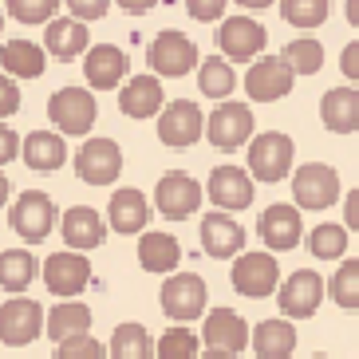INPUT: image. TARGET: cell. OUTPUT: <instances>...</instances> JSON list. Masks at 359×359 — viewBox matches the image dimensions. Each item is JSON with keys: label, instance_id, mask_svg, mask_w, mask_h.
<instances>
[{"label": "cell", "instance_id": "obj_2", "mask_svg": "<svg viewBox=\"0 0 359 359\" xmlns=\"http://www.w3.org/2000/svg\"><path fill=\"white\" fill-rule=\"evenodd\" d=\"M292 158H296V142L280 130H261V135L249 142V174L264 186L280 182L292 170Z\"/></svg>", "mask_w": 359, "mask_h": 359}, {"label": "cell", "instance_id": "obj_31", "mask_svg": "<svg viewBox=\"0 0 359 359\" xmlns=\"http://www.w3.org/2000/svg\"><path fill=\"white\" fill-rule=\"evenodd\" d=\"M48 336L60 344V339H72V336H83L91 332V308L83 300H60V304L48 312V327H43Z\"/></svg>", "mask_w": 359, "mask_h": 359}, {"label": "cell", "instance_id": "obj_35", "mask_svg": "<svg viewBox=\"0 0 359 359\" xmlns=\"http://www.w3.org/2000/svg\"><path fill=\"white\" fill-rule=\"evenodd\" d=\"M327 296H332L339 308H348V312L359 308V257H348V261L332 273V280H327Z\"/></svg>", "mask_w": 359, "mask_h": 359}, {"label": "cell", "instance_id": "obj_24", "mask_svg": "<svg viewBox=\"0 0 359 359\" xmlns=\"http://www.w3.org/2000/svg\"><path fill=\"white\" fill-rule=\"evenodd\" d=\"M162 107H166V95H162L158 75H135L118 87V111L127 118H158Z\"/></svg>", "mask_w": 359, "mask_h": 359}, {"label": "cell", "instance_id": "obj_28", "mask_svg": "<svg viewBox=\"0 0 359 359\" xmlns=\"http://www.w3.org/2000/svg\"><path fill=\"white\" fill-rule=\"evenodd\" d=\"M138 264H142L147 273L170 276L182 264L178 237H170V233H142V237H138Z\"/></svg>", "mask_w": 359, "mask_h": 359}, {"label": "cell", "instance_id": "obj_46", "mask_svg": "<svg viewBox=\"0 0 359 359\" xmlns=\"http://www.w3.org/2000/svg\"><path fill=\"white\" fill-rule=\"evenodd\" d=\"M16 154H24V150H20V138L12 135L8 123H4V130H0V166H8Z\"/></svg>", "mask_w": 359, "mask_h": 359}, {"label": "cell", "instance_id": "obj_48", "mask_svg": "<svg viewBox=\"0 0 359 359\" xmlns=\"http://www.w3.org/2000/svg\"><path fill=\"white\" fill-rule=\"evenodd\" d=\"M115 4H118L123 12H135V16H142V12H150L158 0H115Z\"/></svg>", "mask_w": 359, "mask_h": 359}, {"label": "cell", "instance_id": "obj_11", "mask_svg": "<svg viewBox=\"0 0 359 359\" xmlns=\"http://www.w3.org/2000/svg\"><path fill=\"white\" fill-rule=\"evenodd\" d=\"M292 201L300 210H327L339 201V174L324 162H304L292 174Z\"/></svg>", "mask_w": 359, "mask_h": 359}, {"label": "cell", "instance_id": "obj_14", "mask_svg": "<svg viewBox=\"0 0 359 359\" xmlns=\"http://www.w3.org/2000/svg\"><path fill=\"white\" fill-rule=\"evenodd\" d=\"M198 205H201V186L190 174L170 170V174L158 178V186H154V210H158L166 222H186V217L198 213Z\"/></svg>", "mask_w": 359, "mask_h": 359}, {"label": "cell", "instance_id": "obj_15", "mask_svg": "<svg viewBox=\"0 0 359 359\" xmlns=\"http://www.w3.org/2000/svg\"><path fill=\"white\" fill-rule=\"evenodd\" d=\"M205 123H210V118L201 115V107L194 103V99H174V103L162 107V115H158V138L174 150L194 147V142L205 135Z\"/></svg>", "mask_w": 359, "mask_h": 359}, {"label": "cell", "instance_id": "obj_22", "mask_svg": "<svg viewBox=\"0 0 359 359\" xmlns=\"http://www.w3.org/2000/svg\"><path fill=\"white\" fill-rule=\"evenodd\" d=\"M83 79L91 91H115L127 79V52L115 43H95L83 55Z\"/></svg>", "mask_w": 359, "mask_h": 359}, {"label": "cell", "instance_id": "obj_34", "mask_svg": "<svg viewBox=\"0 0 359 359\" xmlns=\"http://www.w3.org/2000/svg\"><path fill=\"white\" fill-rule=\"evenodd\" d=\"M32 280H36V257L28 249H4V257H0V285H4V296H20Z\"/></svg>", "mask_w": 359, "mask_h": 359}, {"label": "cell", "instance_id": "obj_21", "mask_svg": "<svg viewBox=\"0 0 359 359\" xmlns=\"http://www.w3.org/2000/svg\"><path fill=\"white\" fill-rule=\"evenodd\" d=\"M43 48L52 60L60 64H72L75 55L91 52V32H87V20L79 16H55L48 28H43Z\"/></svg>", "mask_w": 359, "mask_h": 359}, {"label": "cell", "instance_id": "obj_43", "mask_svg": "<svg viewBox=\"0 0 359 359\" xmlns=\"http://www.w3.org/2000/svg\"><path fill=\"white\" fill-rule=\"evenodd\" d=\"M67 12L79 16V20H103L107 8H111V0H64Z\"/></svg>", "mask_w": 359, "mask_h": 359}, {"label": "cell", "instance_id": "obj_36", "mask_svg": "<svg viewBox=\"0 0 359 359\" xmlns=\"http://www.w3.org/2000/svg\"><path fill=\"white\" fill-rule=\"evenodd\" d=\"M308 253L316 261H339L348 253V225H316L308 233Z\"/></svg>", "mask_w": 359, "mask_h": 359}, {"label": "cell", "instance_id": "obj_12", "mask_svg": "<svg viewBox=\"0 0 359 359\" xmlns=\"http://www.w3.org/2000/svg\"><path fill=\"white\" fill-rule=\"evenodd\" d=\"M43 285L52 296H64V300H75L91 285V261L87 253H75V249H60L43 261Z\"/></svg>", "mask_w": 359, "mask_h": 359}, {"label": "cell", "instance_id": "obj_38", "mask_svg": "<svg viewBox=\"0 0 359 359\" xmlns=\"http://www.w3.org/2000/svg\"><path fill=\"white\" fill-rule=\"evenodd\" d=\"M198 332H190L186 324L166 327L158 336V359H198Z\"/></svg>", "mask_w": 359, "mask_h": 359}, {"label": "cell", "instance_id": "obj_39", "mask_svg": "<svg viewBox=\"0 0 359 359\" xmlns=\"http://www.w3.org/2000/svg\"><path fill=\"white\" fill-rule=\"evenodd\" d=\"M60 4L64 0H4V8H8V16L12 20H20V24H48L55 20V12H60Z\"/></svg>", "mask_w": 359, "mask_h": 359}, {"label": "cell", "instance_id": "obj_16", "mask_svg": "<svg viewBox=\"0 0 359 359\" xmlns=\"http://www.w3.org/2000/svg\"><path fill=\"white\" fill-rule=\"evenodd\" d=\"M320 300H324V276L312 273V269H296V273L285 276L280 288H276V304H280V312H285L288 320L316 316Z\"/></svg>", "mask_w": 359, "mask_h": 359}, {"label": "cell", "instance_id": "obj_26", "mask_svg": "<svg viewBox=\"0 0 359 359\" xmlns=\"http://www.w3.org/2000/svg\"><path fill=\"white\" fill-rule=\"evenodd\" d=\"M107 222L115 233H142L150 222V201L135 190V186H123V190L111 194V205H107Z\"/></svg>", "mask_w": 359, "mask_h": 359}, {"label": "cell", "instance_id": "obj_4", "mask_svg": "<svg viewBox=\"0 0 359 359\" xmlns=\"http://www.w3.org/2000/svg\"><path fill=\"white\" fill-rule=\"evenodd\" d=\"M205 300H210V288L198 273H170L166 285L158 292V304L174 324H190L205 312Z\"/></svg>", "mask_w": 359, "mask_h": 359}, {"label": "cell", "instance_id": "obj_9", "mask_svg": "<svg viewBox=\"0 0 359 359\" xmlns=\"http://www.w3.org/2000/svg\"><path fill=\"white\" fill-rule=\"evenodd\" d=\"M264 43H269V32H264V24L253 20V16H225L217 24V48H222V55L233 60V64H253Z\"/></svg>", "mask_w": 359, "mask_h": 359}, {"label": "cell", "instance_id": "obj_19", "mask_svg": "<svg viewBox=\"0 0 359 359\" xmlns=\"http://www.w3.org/2000/svg\"><path fill=\"white\" fill-rule=\"evenodd\" d=\"M253 182L257 178L241 166H217L210 174L205 194H210V201L217 205V210L237 213V210H249V205H253Z\"/></svg>", "mask_w": 359, "mask_h": 359}, {"label": "cell", "instance_id": "obj_33", "mask_svg": "<svg viewBox=\"0 0 359 359\" xmlns=\"http://www.w3.org/2000/svg\"><path fill=\"white\" fill-rule=\"evenodd\" d=\"M237 72H233V60H225V55H210V60H201L198 67V87H201V95H210V99H229L233 91H237Z\"/></svg>", "mask_w": 359, "mask_h": 359}, {"label": "cell", "instance_id": "obj_17", "mask_svg": "<svg viewBox=\"0 0 359 359\" xmlns=\"http://www.w3.org/2000/svg\"><path fill=\"white\" fill-rule=\"evenodd\" d=\"M201 344L237 355V351L253 348V327L245 324L241 312H233V308H213V312H205V324H201Z\"/></svg>", "mask_w": 359, "mask_h": 359}, {"label": "cell", "instance_id": "obj_10", "mask_svg": "<svg viewBox=\"0 0 359 359\" xmlns=\"http://www.w3.org/2000/svg\"><path fill=\"white\" fill-rule=\"evenodd\" d=\"M40 327H48V312L28 296H8L0 304V339L4 348H24L40 336Z\"/></svg>", "mask_w": 359, "mask_h": 359}, {"label": "cell", "instance_id": "obj_27", "mask_svg": "<svg viewBox=\"0 0 359 359\" xmlns=\"http://www.w3.org/2000/svg\"><path fill=\"white\" fill-rule=\"evenodd\" d=\"M67 135L60 130H32V135L24 138V162L28 170H40V174H52L67 162Z\"/></svg>", "mask_w": 359, "mask_h": 359}, {"label": "cell", "instance_id": "obj_50", "mask_svg": "<svg viewBox=\"0 0 359 359\" xmlns=\"http://www.w3.org/2000/svg\"><path fill=\"white\" fill-rule=\"evenodd\" d=\"M344 8H348V20H351V24H355V28H359V0H348Z\"/></svg>", "mask_w": 359, "mask_h": 359}, {"label": "cell", "instance_id": "obj_45", "mask_svg": "<svg viewBox=\"0 0 359 359\" xmlns=\"http://www.w3.org/2000/svg\"><path fill=\"white\" fill-rule=\"evenodd\" d=\"M339 72H344V79H351V83L359 87V40H351L348 48H344V55H339Z\"/></svg>", "mask_w": 359, "mask_h": 359}, {"label": "cell", "instance_id": "obj_30", "mask_svg": "<svg viewBox=\"0 0 359 359\" xmlns=\"http://www.w3.org/2000/svg\"><path fill=\"white\" fill-rule=\"evenodd\" d=\"M0 64H4V75H12V79H40L43 67H48V48L32 40H8Z\"/></svg>", "mask_w": 359, "mask_h": 359}, {"label": "cell", "instance_id": "obj_18", "mask_svg": "<svg viewBox=\"0 0 359 359\" xmlns=\"http://www.w3.org/2000/svg\"><path fill=\"white\" fill-rule=\"evenodd\" d=\"M257 229H261V241L269 245V253H288V249H296L300 245V233H304V225H300V205H292V201H273L261 213Z\"/></svg>", "mask_w": 359, "mask_h": 359}, {"label": "cell", "instance_id": "obj_7", "mask_svg": "<svg viewBox=\"0 0 359 359\" xmlns=\"http://www.w3.org/2000/svg\"><path fill=\"white\" fill-rule=\"evenodd\" d=\"M8 225L16 237H24L28 245H40L48 233L55 229V201L40 190H24L16 198V205L8 210Z\"/></svg>", "mask_w": 359, "mask_h": 359}, {"label": "cell", "instance_id": "obj_49", "mask_svg": "<svg viewBox=\"0 0 359 359\" xmlns=\"http://www.w3.org/2000/svg\"><path fill=\"white\" fill-rule=\"evenodd\" d=\"M198 359H233V351H217V348H205Z\"/></svg>", "mask_w": 359, "mask_h": 359}, {"label": "cell", "instance_id": "obj_40", "mask_svg": "<svg viewBox=\"0 0 359 359\" xmlns=\"http://www.w3.org/2000/svg\"><path fill=\"white\" fill-rule=\"evenodd\" d=\"M280 55H285L288 64H292L296 75H316L320 67H324V43L308 40V36H304V40H292Z\"/></svg>", "mask_w": 359, "mask_h": 359}, {"label": "cell", "instance_id": "obj_6", "mask_svg": "<svg viewBox=\"0 0 359 359\" xmlns=\"http://www.w3.org/2000/svg\"><path fill=\"white\" fill-rule=\"evenodd\" d=\"M229 280L241 296L264 300V296H273L280 288V264H276L273 253H261V249L257 253H241L229 269Z\"/></svg>", "mask_w": 359, "mask_h": 359}, {"label": "cell", "instance_id": "obj_32", "mask_svg": "<svg viewBox=\"0 0 359 359\" xmlns=\"http://www.w3.org/2000/svg\"><path fill=\"white\" fill-rule=\"evenodd\" d=\"M107 351L111 359H158V339H150L142 324H118Z\"/></svg>", "mask_w": 359, "mask_h": 359}, {"label": "cell", "instance_id": "obj_29", "mask_svg": "<svg viewBox=\"0 0 359 359\" xmlns=\"http://www.w3.org/2000/svg\"><path fill=\"white\" fill-rule=\"evenodd\" d=\"M253 351L257 359H288L296 351V327L288 316L280 320H261L253 327Z\"/></svg>", "mask_w": 359, "mask_h": 359}, {"label": "cell", "instance_id": "obj_8", "mask_svg": "<svg viewBox=\"0 0 359 359\" xmlns=\"http://www.w3.org/2000/svg\"><path fill=\"white\" fill-rule=\"evenodd\" d=\"M205 138H210L217 150H237V147H245V142H253V111H249V103L222 99V103L210 111Z\"/></svg>", "mask_w": 359, "mask_h": 359}, {"label": "cell", "instance_id": "obj_42", "mask_svg": "<svg viewBox=\"0 0 359 359\" xmlns=\"http://www.w3.org/2000/svg\"><path fill=\"white\" fill-rule=\"evenodd\" d=\"M225 4L229 0H186V12H190L194 20L210 24V20H222L225 16Z\"/></svg>", "mask_w": 359, "mask_h": 359}, {"label": "cell", "instance_id": "obj_41", "mask_svg": "<svg viewBox=\"0 0 359 359\" xmlns=\"http://www.w3.org/2000/svg\"><path fill=\"white\" fill-rule=\"evenodd\" d=\"M55 359H111V351H103V344L91 332H83V336L60 339L55 344Z\"/></svg>", "mask_w": 359, "mask_h": 359}, {"label": "cell", "instance_id": "obj_13", "mask_svg": "<svg viewBox=\"0 0 359 359\" xmlns=\"http://www.w3.org/2000/svg\"><path fill=\"white\" fill-rule=\"evenodd\" d=\"M75 174L87 186H111L123 174V150L115 138H87L83 147L75 150Z\"/></svg>", "mask_w": 359, "mask_h": 359}, {"label": "cell", "instance_id": "obj_1", "mask_svg": "<svg viewBox=\"0 0 359 359\" xmlns=\"http://www.w3.org/2000/svg\"><path fill=\"white\" fill-rule=\"evenodd\" d=\"M95 115H99V103L91 95V87H60L48 99V118L67 138H83L87 130L95 127Z\"/></svg>", "mask_w": 359, "mask_h": 359}, {"label": "cell", "instance_id": "obj_47", "mask_svg": "<svg viewBox=\"0 0 359 359\" xmlns=\"http://www.w3.org/2000/svg\"><path fill=\"white\" fill-rule=\"evenodd\" d=\"M344 222H348V229L359 233V186L348 194V201H344Z\"/></svg>", "mask_w": 359, "mask_h": 359}, {"label": "cell", "instance_id": "obj_37", "mask_svg": "<svg viewBox=\"0 0 359 359\" xmlns=\"http://www.w3.org/2000/svg\"><path fill=\"white\" fill-rule=\"evenodd\" d=\"M280 16H285L292 28H320L327 20V0H280Z\"/></svg>", "mask_w": 359, "mask_h": 359}, {"label": "cell", "instance_id": "obj_51", "mask_svg": "<svg viewBox=\"0 0 359 359\" xmlns=\"http://www.w3.org/2000/svg\"><path fill=\"white\" fill-rule=\"evenodd\" d=\"M241 8H269V4H276V0H237Z\"/></svg>", "mask_w": 359, "mask_h": 359}, {"label": "cell", "instance_id": "obj_25", "mask_svg": "<svg viewBox=\"0 0 359 359\" xmlns=\"http://www.w3.org/2000/svg\"><path fill=\"white\" fill-rule=\"evenodd\" d=\"M320 123L332 135H351V130H359V87L348 83V87L324 91V99H320Z\"/></svg>", "mask_w": 359, "mask_h": 359}, {"label": "cell", "instance_id": "obj_20", "mask_svg": "<svg viewBox=\"0 0 359 359\" xmlns=\"http://www.w3.org/2000/svg\"><path fill=\"white\" fill-rule=\"evenodd\" d=\"M201 249L213 261H229V257L245 253V229L233 222L225 210H213L201 217Z\"/></svg>", "mask_w": 359, "mask_h": 359}, {"label": "cell", "instance_id": "obj_23", "mask_svg": "<svg viewBox=\"0 0 359 359\" xmlns=\"http://www.w3.org/2000/svg\"><path fill=\"white\" fill-rule=\"evenodd\" d=\"M60 233H64L67 249L75 253H91L107 241V225H103V213L91 210V205H72V210L60 217Z\"/></svg>", "mask_w": 359, "mask_h": 359}, {"label": "cell", "instance_id": "obj_5", "mask_svg": "<svg viewBox=\"0 0 359 359\" xmlns=\"http://www.w3.org/2000/svg\"><path fill=\"white\" fill-rule=\"evenodd\" d=\"M241 83H245V95L253 99V103H276V99H285L292 91L296 72L285 55H261V60L249 64Z\"/></svg>", "mask_w": 359, "mask_h": 359}, {"label": "cell", "instance_id": "obj_44", "mask_svg": "<svg viewBox=\"0 0 359 359\" xmlns=\"http://www.w3.org/2000/svg\"><path fill=\"white\" fill-rule=\"evenodd\" d=\"M20 111V87H16V79H8L4 75V83H0V115L8 118Z\"/></svg>", "mask_w": 359, "mask_h": 359}, {"label": "cell", "instance_id": "obj_52", "mask_svg": "<svg viewBox=\"0 0 359 359\" xmlns=\"http://www.w3.org/2000/svg\"><path fill=\"white\" fill-rule=\"evenodd\" d=\"M312 359H327V355H312Z\"/></svg>", "mask_w": 359, "mask_h": 359}, {"label": "cell", "instance_id": "obj_3", "mask_svg": "<svg viewBox=\"0 0 359 359\" xmlns=\"http://www.w3.org/2000/svg\"><path fill=\"white\" fill-rule=\"evenodd\" d=\"M147 64L158 79H182V75H190L194 67H201L194 40L186 32H174V28L154 36V43L147 48Z\"/></svg>", "mask_w": 359, "mask_h": 359}]
</instances>
